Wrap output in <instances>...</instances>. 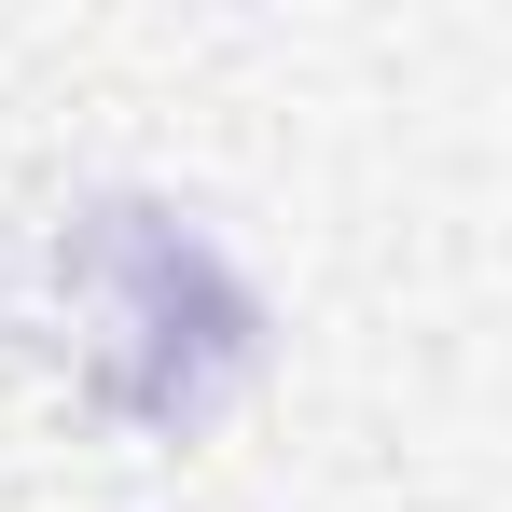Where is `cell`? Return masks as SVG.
Listing matches in <instances>:
<instances>
[{"instance_id":"cell-1","label":"cell","mask_w":512,"mask_h":512,"mask_svg":"<svg viewBox=\"0 0 512 512\" xmlns=\"http://www.w3.org/2000/svg\"><path fill=\"white\" fill-rule=\"evenodd\" d=\"M0 319L139 429H208L263 360V291L153 194H84L42 236H14Z\"/></svg>"}]
</instances>
